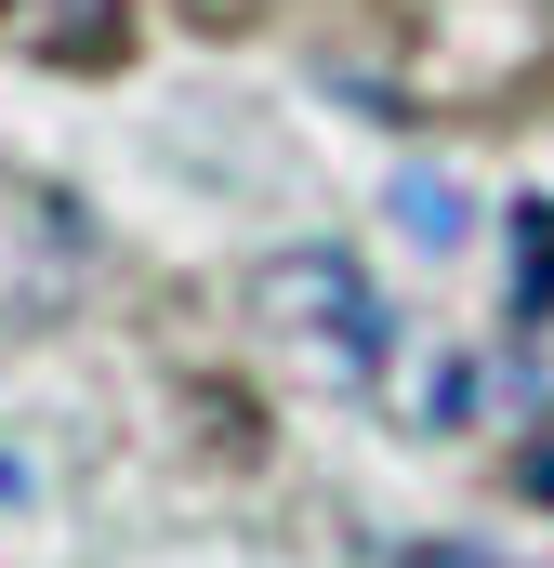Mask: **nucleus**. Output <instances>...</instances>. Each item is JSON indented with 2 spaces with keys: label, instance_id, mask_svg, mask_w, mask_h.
Masks as SVG:
<instances>
[{
  "label": "nucleus",
  "instance_id": "6",
  "mask_svg": "<svg viewBox=\"0 0 554 568\" xmlns=\"http://www.w3.org/2000/svg\"><path fill=\"white\" fill-rule=\"evenodd\" d=\"M397 225H410L422 252H462V185L449 172H397Z\"/></svg>",
  "mask_w": 554,
  "mask_h": 568
},
{
  "label": "nucleus",
  "instance_id": "4",
  "mask_svg": "<svg viewBox=\"0 0 554 568\" xmlns=\"http://www.w3.org/2000/svg\"><path fill=\"white\" fill-rule=\"evenodd\" d=\"M0 40L27 53V67H120L133 53V0H0Z\"/></svg>",
  "mask_w": 554,
  "mask_h": 568
},
{
  "label": "nucleus",
  "instance_id": "8",
  "mask_svg": "<svg viewBox=\"0 0 554 568\" xmlns=\"http://www.w3.org/2000/svg\"><path fill=\"white\" fill-rule=\"evenodd\" d=\"M397 568H502V556H475V542H410Z\"/></svg>",
  "mask_w": 554,
  "mask_h": 568
},
{
  "label": "nucleus",
  "instance_id": "2",
  "mask_svg": "<svg viewBox=\"0 0 554 568\" xmlns=\"http://www.w3.org/2000/svg\"><path fill=\"white\" fill-rule=\"evenodd\" d=\"M252 331H265L290 371H317V384H383V291L357 278L343 252H277V265H252Z\"/></svg>",
  "mask_w": 554,
  "mask_h": 568
},
{
  "label": "nucleus",
  "instance_id": "1",
  "mask_svg": "<svg viewBox=\"0 0 554 568\" xmlns=\"http://www.w3.org/2000/svg\"><path fill=\"white\" fill-rule=\"evenodd\" d=\"M330 80L422 106V120H475L554 80V13L542 0H330L317 13Z\"/></svg>",
  "mask_w": 554,
  "mask_h": 568
},
{
  "label": "nucleus",
  "instance_id": "3",
  "mask_svg": "<svg viewBox=\"0 0 554 568\" xmlns=\"http://www.w3.org/2000/svg\"><path fill=\"white\" fill-rule=\"evenodd\" d=\"M80 265H93L80 199H53V185L0 172V317H53V304L80 291Z\"/></svg>",
  "mask_w": 554,
  "mask_h": 568
},
{
  "label": "nucleus",
  "instance_id": "5",
  "mask_svg": "<svg viewBox=\"0 0 554 568\" xmlns=\"http://www.w3.org/2000/svg\"><path fill=\"white\" fill-rule=\"evenodd\" d=\"M502 304H515V331H542V317H554V199L515 212V291H502Z\"/></svg>",
  "mask_w": 554,
  "mask_h": 568
},
{
  "label": "nucleus",
  "instance_id": "7",
  "mask_svg": "<svg viewBox=\"0 0 554 568\" xmlns=\"http://www.w3.org/2000/svg\"><path fill=\"white\" fill-rule=\"evenodd\" d=\"M515 489H529V503H554V424L529 436V449H515Z\"/></svg>",
  "mask_w": 554,
  "mask_h": 568
}]
</instances>
